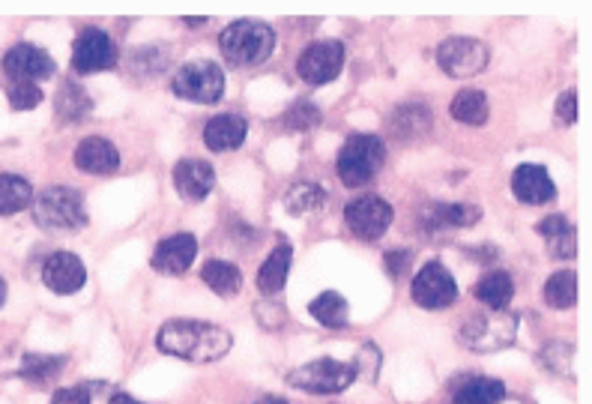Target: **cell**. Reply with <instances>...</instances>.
Segmentation results:
<instances>
[{
	"instance_id": "603a6c76",
	"label": "cell",
	"mask_w": 592,
	"mask_h": 404,
	"mask_svg": "<svg viewBox=\"0 0 592 404\" xmlns=\"http://www.w3.org/2000/svg\"><path fill=\"white\" fill-rule=\"evenodd\" d=\"M389 129L395 138L401 141H410V138H422L428 135L431 129V111L419 102H410V105H401L392 117H389Z\"/></svg>"
},
{
	"instance_id": "30bf717a",
	"label": "cell",
	"mask_w": 592,
	"mask_h": 404,
	"mask_svg": "<svg viewBox=\"0 0 592 404\" xmlns=\"http://www.w3.org/2000/svg\"><path fill=\"white\" fill-rule=\"evenodd\" d=\"M114 66H117L114 39L99 27L81 30V36L72 45V69L78 75H90V72H105V69H114Z\"/></svg>"
},
{
	"instance_id": "5bb4252c",
	"label": "cell",
	"mask_w": 592,
	"mask_h": 404,
	"mask_svg": "<svg viewBox=\"0 0 592 404\" xmlns=\"http://www.w3.org/2000/svg\"><path fill=\"white\" fill-rule=\"evenodd\" d=\"M195 255H198V240L192 234H174L156 246L150 264L162 276H183L192 267Z\"/></svg>"
},
{
	"instance_id": "44dd1931",
	"label": "cell",
	"mask_w": 592,
	"mask_h": 404,
	"mask_svg": "<svg viewBox=\"0 0 592 404\" xmlns=\"http://www.w3.org/2000/svg\"><path fill=\"white\" fill-rule=\"evenodd\" d=\"M539 237L548 240V249L554 258H575L578 252V234L566 216H548L536 225Z\"/></svg>"
},
{
	"instance_id": "d4e9b609",
	"label": "cell",
	"mask_w": 592,
	"mask_h": 404,
	"mask_svg": "<svg viewBox=\"0 0 592 404\" xmlns=\"http://www.w3.org/2000/svg\"><path fill=\"white\" fill-rule=\"evenodd\" d=\"M291 258H294V252H291L288 243H279V246L270 252V258L264 261V267H261V273H258V288H261L264 294H279V291L285 288L288 270H291Z\"/></svg>"
},
{
	"instance_id": "60d3db41",
	"label": "cell",
	"mask_w": 592,
	"mask_h": 404,
	"mask_svg": "<svg viewBox=\"0 0 592 404\" xmlns=\"http://www.w3.org/2000/svg\"><path fill=\"white\" fill-rule=\"evenodd\" d=\"M255 404H288L285 399H276V396H267V399H258Z\"/></svg>"
},
{
	"instance_id": "9c48e42d",
	"label": "cell",
	"mask_w": 592,
	"mask_h": 404,
	"mask_svg": "<svg viewBox=\"0 0 592 404\" xmlns=\"http://www.w3.org/2000/svg\"><path fill=\"white\" fill-rule=\"evenodd\" d=\"M344 66V45L338 39H320V42H311L299 60H296V75L308 84H329L338 78Z\"/></svg>"
},
{
	"instance_id": "d590c367",
	"label": "cell",
	"mask_w": 592,
	"mask_h": 404,
	"mask_svg": "<svg viewBox=\"0 0 592 404\" xmlns=\"http://www.w3.org/2000/svg\"><path fill=\"white\" fill-rule=\"evenodd\" d=\"M383 264H386V273H389L392 279H401L404 273H410L413 252H410V249H392V252H386Z\"/></svg>"
},
{
	"instance_id": "52a82bcc",
	"label": "cell",
	"mask_w": 592,
	"mask_h": 404,
	"mask_svg": "<svg viewBox=\"0 0 592 404\" xmlns=\"http://www.w3.org/2000/svg\"><path fill=\"white\" fill-rule=\"evenodd\" d=\"M353 381H356L353 363H338V360H314V363H305L288 375L291 387L302 390V393H314V396L341 393Z\"/></svg>"
},
{
	"instance_id": "8fae6325",
	"label": "cell",
	"mask_w": 592,
	"mask_h": 404,
	"mask_svg": "<svg viewBox=\"0 0 592 404\" xmlns=\"http://www.w3.org/2000/svg\"><path fill=\"white\" fill-rule=\"evenodd\" d=\"M344 222H347L350 234L371 243V240H380L389 231L392 207L377 195H365V198H356L344 207Z\"/></svg>"
},
{
	"instance_id": "cb8c5ba5",
	"label": "cell",
	"mask_w": 592,
	"mask_h": 404,
	"mask_svg": "<svg viewBox=\"0 0 592 404\" xmlns=\"http://www.w3.org/2000/svg\"><path fill=\"white\" fill-rule=\"evenodd\" d=\"M54 108H57V114H60L63 120L78 123V120L90 117V111H93V99H90V93H87L78 81H63V84L57 87Z\"/></svg>"
},
{
	"instance_id": "f546056e",
	"label": "cell",
	"mask_w": 592,
	"mask_h": 404,
	"mask_svg": "<svg viewBox=\"0 0 592 404\" xmlns=\"http://www.w3.org/2000/svg\"><path fill=\"white\" fill-rule=\"evenodd\" d=\"M308 312H311V318H317L323 327H329V330H341L344 324H347V300L341 297V294H335V291H323L317 300H311V306H308Z\"/></svg>"
},
{
	"instance_id": "5b68a950",
	"label": "cell",
	"mask_w": 592,
	"mask_h": 404,
	"mask_svg": "<svg viewBox=\"0 0 592 404\" xmlns=\"http://www.w3.org/2000/svg\"><path fill=\"white\" fill-rule=\"evenodd\" d=\"M171 90L180 99L210 105L225 93V72L213 60H189L177 69V75L171 81Z\"/></svg>"
},
{
	"instance_id": "9a60e30c",
	"label": "cell",
	"mask_w": 592,
	"mask_h": 404,
	"mask_svg": "<svg viewBox=\"0 0 592 404\" xmlns=\"http://www.w3.org/2000/svg\"><path fill=\"white\" fill-rule=\"evenodd\" d=\"M42 282L54 291V294H75L84 288L87 282V270L81 264L78 255L72 252H54L45 267H42Z\"/></svg>"
},
{
	"instance_id": "83f0119b",
	"label": "cell",
	"mask_w": 592,
	"mask_h": 404,
	"mask_svg": "<svg viewBox=\"0 0 592 404\" xmlns=\"http://www.w3.org/2000/svg\"><path fill=\"white\" fill-rule=\"evenodd\" d=\"M33 204V189L18 174H0V216L21 213Z\"/></svg>"
},
{
	"instance_id": "484cf974",
	"label": "cell",
	"mask_w": 592,
	"mask_h": 404,
	"mask_svg": "<svg viewBox=\"0 0 592 404\" xmlns=\"http://www.w3.org/2000/svg\"><path fill=\"white\" fill-rule=\"evenodd\" d=\"M201 279H204L207 288H210L213 294H219V297H234V294H240V288H243V273H240V267L231 264V261H210V264H204Z\"/></svg>"
},
{
	"instance_id": "7402d4cb",
	"label": "cell",
	"mask_w": 592,
	"mask_h": 404,
	"mask_svg": "<svg viewBox=\"0 0 592 404\" xmlns=\"http://www.w3.org/2000/svg\"><path fill=\"white\" fill-rule=\"evenodd\" d=\"M473 294L491 312H503L512 303V297H515V282H512V276L506 270H494V273H485L479 279V285H476Z\"/></svg>"
},
{
	"instance_id": "ab89813d",
	"label": "cell",
	"mask_w": 592,
	"mask_h": 404,
	"mask_svg": "<svg viewBox=\"0 0 592 404\" xmlns=\"http://www.w3.org/2000/svg\"><path fill=\"white\" fill-rule=\"evenodd\" d=\"M111 404H141L135 402L132 396H126V393H117V396H111Z\"/></svg>"
},
{
	"instance_id": "4fadbf2b",
	"label": "cell",
	"mask_w": 592,
	"mask_h": 404,
	"mask_svg": "<svg viewBox=\"0 0 592 404\" xmlns=\"http://www.w3.org/2000/svg\"><path fill=\"white\" fill-rule=\"evenodd\" d=\"M3 72L12 78V81H42L48 75H54V60L45 48L39 45H30V42H21V45H12L3 57Z\"/></svg>"
},
{
	"instance_id": "74e56055",
	"label": "cell",
	"mask_w": 592,
	"mask_h": 404,
	"mask_svg": "<svg viewBox=\"0 0 592 404\" xmlns=\"http://www.w3.org/2000/svg\"><path fill=\"white\" fill-rule=\"evenodd\" d=\"M51 404H90V393L87 387H69V390L54 393Z\"/></svg>"
},
{
	"instance_id": "b9f144b4",
	"label": "cell",
	"mask_w": 592,
	"mask_h": 404,
	"mask_svg": "<svg viewBox=\"0 0 592 404\" xmlns=\"http://www.w3.org/2000/svg\"><path fill=\"white\" fill-rule=\"evenodd\" d=\"M186 24L189 27H201V24H207V18H186Z\"/></svg>"
},
{
	"instance_id": "4dcf8cb0",
	"label": "cell",
	"mask_w": 592,
	"mask_h": 404,
	"mask_svg": "<svg viewBox=\"0 0 592 404\" xmlns=\"http://www.w3.org/2000/svg\"><path fill=\"white\" fill-rule=\"evenodd\" d=\"M285 207L294 216H314L326 207V192L314 183H296L285 195Z\"/></svg>"
},
{
	"instance_id": "1f68e13d",
	"label": "cell",
	"mask_w": 592,
	"mask_h": 404,
	"mask_svg": "<svg viewBox=\"0 0 592 404\" xmlns=\"http://www.w3.org/2000/svg\"><path fill=\"white\" fill-rule=\"evenodd\" d=\"M545 303L551 309H572L578 303V276L572 270L554 273L545 285Z\"/></svg>"
},
{
	"instance_id": "d6a6232c",
	"label": "cell",
	"mask_w": 592,
	"mask_h": 404,
	"mask_svg": "<svg viewBox=\"0 0 592 404\" xmlns=\"http://www.w3.org/2000/svg\"><path fill=\"white\" fill-rule=\"evenodd\" d=\"M60 369H63V360L60 357H36V354H30V357H24L18 375L27 378V381L42 384V381H51Z\"/></svg>"
},
{
	"instance_id": "8992f818",
	"label": "cell",
	"mask_w": 592,
	"mask_h": 404,
	"mask_svg": "<svg viewBox=\"0 0 592 404\" xmlns=\"http://www.w3.org/2000/svg\"><path fill=\"white\" fill-rule=\"evenodd\" d=\"M518 336V318L506 315V312H494V315H473L464 327H461V345L479 354L488 351H500L509 348Z\"/></svg>"
},
{
	"instance_id": "8d00e7d4",
	"label": "cell",
	"mask_w": 592,
	"mask_h": 404,
	"mask_svg": "<svg viewBox=\"0 0 592 404\" xmlns=\"http://www.w3.org/2000/svg\"><path fill=\"white\" fill-rule=\"evenodd\" d=\"M557 117L566 120V123H575V120H578V93H575V90H566V93L557 99Z\"/></svg>"
},
{
	"instance_id": "ffe728a7",
	"label": "cell",
	"mask_w": 592,
	"mask_h": 404,
	"mask_svg": "<svg viewBox=\"0 0 592 404\" xmlns=\"http://www.w3.org/2000/svg\"><path fill=\"white\" fill-rule=\"evenodd\" d=\"M246 120L237 117V114H219L213 117L207 126H204V144L216 153H225V150H237L243 141H246Z\"/></svg>"
},
{
	"instance_id": "3957f363",
	"label": "cell",
	"mask_w": 592,
	"mask_h": 404,
	"mask_svg": "<svg viewBox=\"0 0 592 404\" xmlns=\"http://www.w3.org/2000/svg\"><path fill=\"white\" fill-rule=\"evenodd\" d=\"M386 162V147L377 135H350L338 153V177L344 186H368Z\"/></svg>"
},
{
	"instance_id": "f35d334b",
	"label": "cell",
	"mask_w": 592,
	"mask_h": 404,
	"mask_svg": "<svg viewBox=\"0 0 592 404\" xmlns=\"http://www.w3.org/2000/svg\"><path fill=\"white\" fill-rule=\"evenodd\" d=\"M470 255H473L476 261H494V258H497V249H494V246H479V252L473 249Z\"/></svg>"
},
{
	"instance_id": "7c38bea8",
	"label": "cell",
	"mask_w": 592,
	"mask_h": 404,
	"mask_svg": "<svg viewBox=\"0 0 592 404\" xmlns=\"http://www.w3.org/2000/svg\"><path fill=\"white\" fill-rule=\"evenodd\" d=\"M410 294H413L416 306H422V309H446L458 300V285L443 264L431 261L416 273Z\"/></svg>"
},
{
	"instance_id": "6da1fadb",
	"label": "cell",
	"mask_w": 592,
	"mask_h": 404,
	"mask_svg": "<svg viewBox=\"0 0 592 404\" xmlns=\"http://www.w3.org/2000/svg\"><path fill=\"white\" fill-rule=\"evenodd\" d=\"M156 345H159V351H165L171 357H180V360H189V363H213V360H222L231 351L234 336L225 327L210 324V321L177 318V321H168L159 330Z\"/></svg>"
},
{
	"instance_id": "4316f807",
	"label": "cell",
	"mask_w": 592,
	"mask_h": 404,
	"mask_svg": "<svg viewBox=\"0 0 592 404\" xmlns=\"http://www.w3.org/2000/svg\"><path fill=\"white\" fill-rule=\"evenodd\" d=\"M503 399H506L503 381H494V378H470V381H464L455 390L452 404H500Z\"/></svg>"
},
{
	"instance_id": "e0dca14e",
	"label": "cell",
	"mask_w": 592,
	"mask_h": 404,
	"mask_svg": "<svg viewBox=\"0 0 592 404\" xmlns=\"http://www.w3.org/2000/svg\"><path fill=\"white\" fill-rule=\"evenodd\" d=\"M174 186L186 201H204L216 186V171L204 159H183L174 165Z\"/></svg>"
},
{
	"instance_id": "e575fe53",
	"label": "cell",
	"mask_w": 592,
	"mask_h": 404,
	"mask_svg": "<svg viewBox=\"0 0 592 404\" xmlns=\"http://www.w3.org/2000/svg\"><path fill=\"white\" fill-rule=\"evenodd\" d=\"M6 99L12 111H33L42 102V87L33 81H12L6 90Z\"/></svg>"
},
{
	"instance_id": "d6986e66",
	"label": "cell",
	"mask_w": 592,
	"mask_h": 404,
	"mask_svg": "<svg viewBox=\"0 0 592 404\" xmlns=\"http://www.w3.org/2000/svg\"><path fill=\"white\" fill-rule=\"evenodd\" d=\"M75 165L87 174H114L120 168V153L111 141L93 135L75 147Z\"/></svg>"
},
{
	"instance_id": "f1b7e54d",
	"label": "cell",
	"mask_w": 592,
	"mask_h": 404,
	"mask_svg": "<svg viewBox=\"0 0 592 404\" xmlns=\"http://www.w3.org/2000/svg\"><path fill=\"white\" fill-rule=\"evenodd\" d=\"M452 117L458 123H467V126H482L488 120V96L482 90H461L455 99H452Z\"/></svg>"
},
{
	"instance_id": "7bdbcfd3",
	"label": "cell",
	"mask_w": 592,
	"mask_h": 404,
	"mask_svg": "<svg viewBox=\"0 0 592 404\" xmlns=\"http://www.w3.org/2000/svg\"><path fill=\"white\" fill-rule=\"evenodd\" d=\"M3 300H6V285H3V279H0V306H3Z\"/></svg>"
},
{
	"instance_id": "2e32d148",
	"label": "cell",
	"mask_w": 592,
	"mask_h": 404,
	"mask_svg": "<svg viewBox=\"0 0 592 404\" xmlns=\"http://www.w3.org/2000/svg\"><path fill=\"white\" fill-rule=\"evenodd\" d=\"M512 192L518 201H524L530 207L551 204L557 198V186L542 165H518L512 174Z\"/></svg>"
},
{
	"instance_id": "277c9868",
	"label": "cell",
	"mask_w": 592,
	"mask_h": 404,
	"mask_svg": "<svg viewBox=\"0 0 592 404\" xmlns=\"http://www.w3.org/2000/svg\"><path fill=\"white\" fill-rule=\"evenodd\" d=\"M33 219L39 228L45 231H78L87 225V210H84V201L75 189L69 186H51L45 189L39 198H33Z\"/></svg>"
},
{
	"instance_id": "ac0fdd59",
	"label": "cell",
	"mask_w": 592,
	"mask_h": 404,
	"mask_svg": "<svg viewBox=\"0 0 592 404\" xmlns=\"http://www.w3.org/2000/svg\"><path fill=\"white\" fill-rule=\"evenodd\" d=\"M482 216V210L476 204H443L434 201L422 210V222L428 231H455V228H467L476 225Z\"/></svg>"
},
{
	"instance_id": "ba28073f",
	"label": "cell",
	"mask_w": 592,
	"mask_h": 404,
	"mask_svg": "<svg viewBox=\"0 0 592 404\" xmlns=\"http://www.w3.org/2000/svg\"><path fill=\"white\" fill-rule=\"evenodd\" d=\"M437 63L452 78H473L488 66V45L470 36H449L437 45Z\"/></svg>"
},
{
	"instance_id": "836d02e7",
	"label": "cell",
	"mask_w": 592,
	"mask_h": 404,
	"mask_svg": "<svg viewBox=\"0 0 592 404\" xmlns=\"http://www.w3.org/2000/svg\"><path fill=\"white\" fill-rule=\"evenodd\" d=\"M320 123V111L311 102H294L285 117H282V129L285 132H308Z\"/></svg>"
},
{
	"instance_id": "7a4b0ae2",
	"label": "cell",
	"mask_w": 592,
	"mask_h": 404,
	"mask_svg": "<svg viewBox=\"0 0 592 404\" xmlns=\"http://www.w3.org/2000/svg\"><path fill=\"white\" fill-rule=\"evenodd\" d=\"M219 45L231 66H261L276 48V33L258 18H240L225 27Z\"/></svg>"
}]
</instances>
